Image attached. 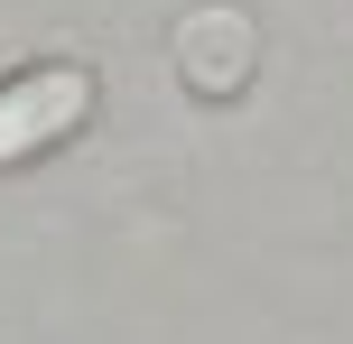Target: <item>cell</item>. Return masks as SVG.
Here are the masks:
<instances>
[{
	"instance_id": "1",
	"label": "cell",
	"mask_w": 353,
	"mask_h": 344,
	"mask_svg": "<svg viewBox=\"0 0 353 344\" xmlns=\"http://www.w3.org/2000/svg\"><path fill=\"white\" fill-rule=\"evenodd\" d=\"M93 112V74L84 65H37V74H10L0 84V168L56 149L65 130H84Z\"/></svg>"
},
{
	"instance_id": "2",
	"label": "cell",
	"mask_w": 353,
	"mask_h": 344,
	"mask_svg": "<svg viewBox=\"0 0 353 344\" xmlns=\"http://www.w3.org/2000/svg\"><path fill=\"white\" fill-rule=\"evenodd\" d=\"M176 65H186V84L232 93L242 65H251V19H242V10H195L186 37H176Z\"/></svg>"
}]
</instances>
